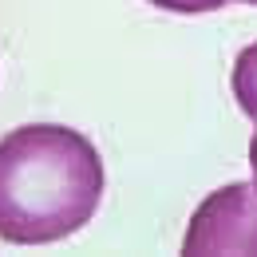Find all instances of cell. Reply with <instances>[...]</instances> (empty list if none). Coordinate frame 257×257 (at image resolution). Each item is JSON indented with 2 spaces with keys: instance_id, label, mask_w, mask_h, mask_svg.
<instances>
[{
  "instance_id": "cell-1",
  "label": "cell",
  "mask_w": 257,
  "mask_h": 257,
  "mask_svg": "<svg viewBox=\"0 0 257 257\" xmlns=\"http://www.w3.org/2000/svg\"><path fill=\"white\" fill-rule=\"evenodd\" d=\"M103 159L75 127L28 123L0 139V237L52 245L95 218Z\"/></svg>"
},
{
  "instance_id": "cell-2",
  "label": "cell",
  "mask_w": 257,
  "mask_h": 257,
  "mask_svg": "<svg viewBox=\"0 0 257 257\" xmlns=\"http://www.w3.org/2000/svg\"><path fill=\"white\" fill-rule=\"evenodd\" d=\"M182 253L210 257V253H257V186L253 182H229L214 190L194 210Z\"/></svg>"
},
{
  "instance_id": "cell-3",
  "label": "cell",
  "mask_w": 257,
  "mask_h": 257,
  "mask_svg": "<svg viewBox=\"0 0 257 257\" xmlns=\"http://www.w3.org/2000/svg\"><path fill=\"white\" fill-rule=\"evenodd\" d=\"M229 87H233L237 107L257 123V44H249V48L237 52V60H233V75H229Z\"/></svg>"
},
{
  "instance_id": "cell-4",
  "label": "cell",
  "mask_w": 257,
  "mask_h": 257,
  "mask_svg": "<svg viewBox=\"0 0 257 257\" xmlns=\"http://www.w3.org/2000/svg\"><path fill=\"white\" fill-rule=\"evenodd\" d=\"M155 8H166V12H182V16H194V12H214L222 8L225 0H151Z\"/></svg>"
},
{
  "instance_id": "cell-5",
  "label": "cell",
  "mask_w": 257,
  "mask_h": 257,
  "mask_svg": "<svg viewBox=\"0 0 257 257\" xmlns=\"http://www.w3.org/2000/svg\"><path fill=\"white\" fill-rule=\"evenodd\" d=\"M249 170H253V186H257V127H253V139H249Z\"/></svg>"
},
{
  "instance_id": "cell-6",
  "label": "cell",
  "mask_w": 257,
  "mask_h": 257,
  "mask_svg": "<svg viewBox=\"0 0 257 257\" xmlns=\"http://www.w3.org/2000/svg\"><path fill=\"white\" fill-rule=\"evenodd\" d=\"M241 4H257V0H241Z\"/></svg>"
}]
</instances>
